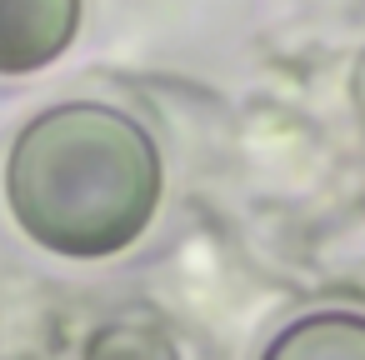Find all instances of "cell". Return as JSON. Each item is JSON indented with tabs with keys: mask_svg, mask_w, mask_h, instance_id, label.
Segmentation results:
<instances>
[{
	"mask_svg": "<svg viewBox=\"0 0 365 360\" xmlns=\"http://www.w3.org/2000/svg\"><path fill=\"white\" fill-rule=\"evenodd\" d=\"M6 195L21 230L56 255H115L160 205L150 135L106 106H56L11 150Z\"/></svg>",
	"mask_w": 365,
	"mask_h": 360,
	"instance_id": "6da1fadb",
	"label": "cell"
},
{
	"mask_svg": "<svg viewBox=\"0 0 365 360\" xmlns=\"http://www.w3.org/2000/svg\"><path fill=\"white\" fill-rule=\"evenodd\" d=\"M81 26V0H0V76L51 66Z\"/></svg>",
	"mask_w": 365,
	"mask_h": 360,
	"instance_id": "7a4b0ae2",
	"label": "cell"
},
{
	"mask_svg": "<svg viewBox=\"0 0 365 360\" xmlns=\"http://www.w3.org/2000/svg\"><path fill=\"white\" fill-rule=\"evenodd\" d=\"M265 360H365V315L350 310L305 315L270 340Z\"/></svg>",
	"mask_w": 365,
	"mask_h": 360,
	"instance_id": "3957f363",
	"label": "cell"
},
{
	"mask_svg": "<svg viewBox=\"0 0 365 360\" xmlns=\"http://www.w3.org/2000/svg\"><path fill=\"white\" fill-rule=\"evenodd\" d=\"M91 360H170L165 340L155 330H135V325H110L91 340Z\"/></svg>",
	"mask_w": 365,
	"mask_h": 360,
	"instance_id": "277c9868",
	"label": "cell"
}]
</instances>
